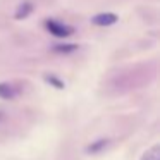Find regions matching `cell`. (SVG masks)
<instances>
[{
    "instance_id": "cell-1",
    "label": "cell",
    "mask_w": 160,
    "mask_h": 160,
    "mask_svg": "<svg viewBox=\"0 0 160 160\" xmlns=\"http://www.w3.org/2000/svg\"><path fill=\"white\" fill-rule=\"evenodd\" d=\"M45 28H47V31H48L52 36H55V38H67V36H71L74 33L72 26L59 22V21H55V19H47Z\"/></svg>"
},
{
    "instance_id": "cell-2",
    "label": "cell",
    "mask_w": 160,
    "mask_h": 160,
    "mask_svg": "<svg viewBox=\"0 0 160 160\" xmlns=\"http://www.w3.org/2000/svg\"><path fill=\"white\" fill-rule=\"evenodd\" d=\"M119 21V18L112 12H103V14H97L91 18V22L95 26H112Z\"/></svg>"
},
{
    "instance_id": "cell-3",
    "label": "cell",
    "mask_w": 160,
    "mask_h": 160,
    "mask_svg": "<svg viewBox=\"0 0 160 160\" xmlns=\"http://www.w3.org/2000/svg\"><path fill=\"white\" fill-rule=\"evenodd\" d=\"M33 9H35L33 2H29V0H24V2H21V4H19V7H18V11H16L14 18L18 19V21H22V19H26L29 14H31Z\"/></svg>"
},
{
    "instance_id": "cell-4",
    "label": "cell",
    "mask_w": 160,
    "mask_h": 160,
    "mask_svg": "<svg viewBox=\"0 0 160 160\" xmlns=\"http://www.w3.org/2000/svg\"><path fill=\"white\" fill-rule=\"evenodd\" d=\"M16 95H18V91L12 84L0 83V98L2 100H12V98H16Z\"/></svg>"
},
{
    "instance_id": "cell-5",
    "label": "cell",
    "mask_w": 160,
    "mask_h": 160,
    "mask_svg": "<svg viewBox=\"0 0 160 160\" xmlns=\"http://www.w3.org/2000/svg\"><path fill=\"white\" fill-rule=\"evenodd\" d=\"M79 48L78 45H74V43H59V45H53L52 47V50L55 53H72V52H76V50Z\"/></svg>"
},
{
    "instance_id": "cell-6",
    "label": "cell",
    "mask_w": 160,
    "mask_h": 160,
    "mask_svg": "<svg viewBox=\"0 0 160 160\" xmlns=\"http://www.w3.org/2000/svg\"><path fill=\"white\" fill-rule=\"evenodd\" d=\"M108 139H105V138H102V139H98V141H95V143H91L90 146L86 148V153H98V152H102V150H105L108 146Z\"/></svg>"
},
{
    "instance_id": "cell-7",
    "label": "cell",
    "mask_w": 160,
    "mask_h": 160,
    "mask_svg": "<svg viewBox=\"0 0 160 160\" xmlns=\"http://www.w3.org/2000/svg\"><path fill=\"white\" fill-rule=\"evenodd\" d=\"M141 160H160V146L155 145L153 148H150L148 152L141 157Z\"/></svg>"
},
{
    "instance_id": "cell-8",
    "label": "cell",
    "mask_w": 160,
    "mask_h": 160,
    "mask_svg": "<svg viewBox=\"0 0 160 160\" xmlns=\"http://www.w3.org/2000/svg\"><path fill=\"white\" fill-rule=\"evenodd\" d=\"M45 81H47L48 84H52L53 88H57V90H64V88H66L64 81L59 79L57 76H53V74H47V76H45Z\"/></svg>"
},
{
    "instance_id": "cell-9",
    "label": "cell",
    "mask_w": 160,
    "mask_h": 160,
    "mask_svg": "<svg viewBox=\"0 0 160 160\" xmlns=\"http://www.w3.org/2000/svg\"><path fill=\"white\" fill-rule=\"evenodd\" d=\"M2 119H4V112H0V121H2Z\"/></svg>"
}]
</instances>
